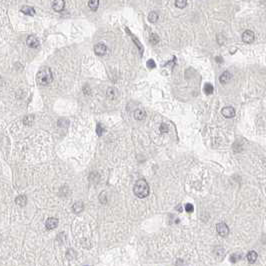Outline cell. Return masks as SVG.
Wrapping results in <instances>:
<instances>
[{
    "mask_svg": "<svg viewBox=\"0 0 266 266\" xmlns=\"http://www.w3.org/2000/svg\"><path fill=\"white\" fill-rule=\"evenodd\" d=\"M33 119H34V116L33 115H29V116H26L25 118L23 119V122L25 125H31L33 122Z\"/></svg>",
    "mask_w": 266,
    "mask_h": 266,
    "instance_id": "44dd1931",
    "label": "cell"
},
{
    "mask_svg": "<svg viewBox=\"0 0 266 266\" xmlns=\"http://www.w3.org/2000/svg\"><path fill=\"white\" fill-rule=\"evenodd\" d=\"M222 115L226 118H231V117H234L235 115V110L233 107L231 106H227V107H224L222 109Z\"/></svg>",
    "mask_w": 266,
    "mask_h": 266,
    "instance_id": "ba28073f",
    "label": "cell"
},
{
    "mask_svg": "<svg viewBox=\"0 0 266 266\" xmlns=\"http://www.w3.org/2000/svg\"><path fill=\"white\" fill-rule=\"evenodd\" d=\"M150 41H151L152 44H157L159 42V37L156 35V34H151Z\"/></svg>",
    "mask_w": 266,
    "mask_h": 266,
    "instance_id": "603a6c76",
    "label": "cell"
},
{
    "mask_svg": "<svg viewBox=\"0 0 266 266\" xmlns=\"http://www.w3.org/2000/svg\"><path fill=\"white\" fill-rule=\"evenodd\" d=\"M65 7V1L64 0H54L52 3V8L56 12H61Z\"/></svg>",
    "mask_w": 266,
    "mask_h": 266,
    "instance_id": "5b68a950",
    "label": "cell"
},
{
    "mask_svg": "<svg viewBox=\"0 0 266 266\" xmlns=\"http://www.w3.org/2000/svg\"><path fill=\"white\" fill-rule=\"evenodd\" d=\"M117 95H118V92H117V90L115 88H113V87H109V88L107 89V97L110 98V99H115V98L117 97Z\"/></svg>",
    "mask_w": 266,
    "mask_h": 266,
    "instance_id": "5bb4252c",
    "label": "cell"
},
{
    "mask_svg": "<svg viewBox=\"0 0 266 266\" xmlns=\"http://www.w3.org/2000/svg\"><path fill=\"white\" fill-rule=\"evenodd\" d=\"M155 66H156V64H155L154 60H148V61H147V67L148 68L153 69V68H155Z\"/></svg>",
    "mask_w": 266,
    "mask_h": 266,
    "instance_id": "484cf974",
    "label": "cell"
},
{
    "mask_svg": "<svg viewBox=\"0 0 266 266\" xmlns=\"http://www.w3.org/2000/svg\"><path fill=\"white\" fill-rule=\"evenodd\" d=\"M83 203L81 202V201H78V202H76V203H74V205H73V210H74V212H76V213H78V212H80V211H82L83 210Z\"/></svg>",
    "mask_w": 266,
    "mask_h": 266,
    "instance_id": "e0dca14e",
    "label": "cell"
},
{
    "mask_svg": "<svg viewBox=\"0 0 266 266\" xmlns=\"http://www.w3.org/2000/svg\"><path fill=\"white\" fill-rule=\"evenodd\" d=\"M160 132L161 133H166V132H168V126H167V124H165V123H162L161 125H160Z\"/></svg>",
    "mask_w": 266,
    "mask_h": 266,
    "instance_id": "d4e9b609",
    "label": "cell"
},
{
    "mask_svg": "<svg viewBox=\"0 0 266 266\" xmlns=\"http://www.w3.org/2000/svg\"><path fill=\"white\" fill-rule=\"evenodd\" d=\"M26 43L29 47L31 48H36L39 46V41L37 40V38L35 36H28L27 37V40H26Z\"/></svg>",
    "mask_w": 266,
    "mask_h": 266,
    "instance_id": "30bf717a",
    "label": "cell"
},
{
    "mask_svg": "<svg viewBox=\"0 0 266 266\" xmlns=\"http://www.w3.org/2000/svg\"><path fill=\"white\" fill-rule=\"evenodd\" d=\"M45 225H46V228H47V229H49V230L54 229V228H56L57 226H58V219L54 218V217L48 218V219L46 220V223H45Z\"/></svg>",
    "mask_w": 266,
    "mask_h": 266,
    "instance_id": "52a82bcc",
    "label": "cell"
},
{
    "mask_svg": "<svg viewBox=\"0 0 266 266\" xmlns=\"http://www.w3.org/2000/svg\"><path fill=\"white\" fill-rule=\"evenodd\" d=\"M254 40V33L251 30H246L242 34V41L244 43H251Z\"/></svg>",
    "mask_w": 266,
    "mask_h": 266,
    "instance_id": "277c9868",
    "label": "cell"
},
{
    "mask_svg": "<svg viewBox=\"0 0 266 266\" xmlns=\"http://www.w3.org/2000/svg\"><path fill=\"white\" fill-rule=\"evenodd\" d=\"M148 20H149L151 23H156L157 20H158V15L156 12H150L149 16H148Z\"/></svg>",
    "mask_w": 266,
    "mask_h": 266,
    "instance_id": "ac0fdd59",
    "label": "cell"
},
{
    "mask_svg": "<svg viewBox=\"0 0 266 266\" xmlns=\"http://www.w3.org/2000/svg\"><path fill=\"white\" fill-rule=\"evenodd\" d=\"M133 191L138 198H145L149 195V185L145 179H140L135 183Z\"/></svg>",
    "mask_w": 266,
    "mask_h": 266,
    "instance_id": "6da1fadb",
    "label": "cell"
},
{
    "mask_svg": "<svg viewBox=\"0 0 266 266\" xmlns=\"http://www.w3.org/2000/svg\"><path fill=\"white\" fill-rule=\"evenodd\" d=\"M134 118H135L136 120H139V121L144 120V119L146 118V112L143 111V110H141V109L135 110V112H134Z\"/></svg>",
    "mask_w": 266,
    "mask_h": 266,
    "instance_id": "8fae6325",
    "label": "cell"
},
{
    "mask_svg": "<svg viewBox=\"0 0 266 266\" xmlns=\"http://www.w3.org/2000/svg\"><path fill=\"white\" fill-rule=\"evenodd\" d=\"M213 90H214V88H213V86H212L211 84H209V83L205 84V86H204V92H205V94L210 95V94L213 93Z\"/></svg>",
    "mask_w": 266,
    "mask_h": 266,
    "instance_id": "d6986e66",
    "label": "cell"
},
{
    "mask_svg": "<svg viewBox=\"0 0 266 266\" xmlns=\"http://www.w3.org/2000/svg\"><path fill=\"white\" fill-rule=\"evenodd\" d=\"M53 79L52 72L50 68L48 67H43L39 70L37 73V82L40 85H47L49 83H51Z\"/></svg>",
    "mask_w": 266,
    "mask_h": 266,
    "instance_id": "7a4b0ae2",
    "label": "cell"
},
{
    "mask_svg": "<svg viewBox=\"0 0 266 266\" xmlns=\"http://www.w3.org/2000/svg\"><path fill=\"white\" fill-rule=\"evenodd\" d=\"M88 6L92 11H96L98 6H99V0H89Z\"/></svg>",
    "mask_w": 266,
    "mask_h": 266,
    "instance_id": "2e32d148",
    "label": "cell"
},
{
    "mask_svg": "<svg viewBox=\"0 0 266 266\" xmlns=\"http://www.w3.org/2000/svg\"><path fill=\"white\" fill-rule=\"evenodd\" d=\"M20 11L22 13H24L25 15H30V16H34V15H35V10H34L33 7H30V6H23L20 9Z\"/></svg>",
    "mask_w": 266,
    "mask_h": 266,
    "instance_id": "7c38bea8",
    "label": "cell"
},
{
    "mask_svg": "<svg viewBox=\"0 0 266 266\" xmlns=\"http://www.w3.org/2000/svg\"><path fill=\"white\" fill-rule=\"evenodd\" d=\"M216 230H217V232L220 236H226V235L229 233V228H228V226L223 222L218 223L217 225H216Z\"/></svg>",
    "mask_w": 266,
    "mask_h": 266,
    "instance_id": "3957f363",
    "label": "cell"
},
{
    "mask_svg": "<svg viewBox=\"0 0 266 266\" xmlns=\"http://www.w3.org/2000/svg\"><path fill=\"white\" fill-rule=\"evenodd\" d=\"M106 51H107V47L103 43H98L94 46V52L99 56L104 55Z\"/></svg>",
    "mask_w": 266,
    "mask_h": 266,
    "instance_id": "8992f818",
    "label": "cell"
},
{
    "mask_svg": "<svg viewBox=\"0 0 266 266\" xmlns=\"http://www.w3.org/2000/svg\"><path fill=\"white\" fill-rule=\"evenodd\" d=\"M15 202H16L17 205H19V206H25L26 205V202H27V197H26L25 195H19L16 199H15Z\"/></svg>",
    "mask_w": 266,
    "mask_h": 266,
    "instance_id": "4fadbf2b",
    "label": "cell"
},
{
    "mask_svg": "<svg viewBox=\"0 0 266 266\" xmlns=\"http://www.w3.org/2000/svg\"><path fill=\"white\" fill-rule=\"evenodd\" d=\"M247 260L249 263H254L257 260V253L255 251H249L247 254Z\"/></svg>",
    "mask_w": 266,
    "mask_h": 266,
    "instance_id": "9a60e30c",
    "label": "cell"
},
{
    "mask_svg": "<svg viewBox=\"0 0 266 266\" xmlns=\"http://www.w3.org/2000/svg\"><path fill=\"white\" fill-rule=\"evenodd\" d=\"M241 257H242L241 254H239V253H234L233 255H231L230 260H231V262H237L238 260H240V259H241Z\"/></svg>",
    "mask_w": 266,
    "mask_h": 266,
    "instance_id": "7402d4cb",
    "label": "cell"
},
{
    "mask_svg": "<svg viewBox=\"0 0 266 266\" xmlns=\"http://www.w3.org/2000/svg\"><path fill=\"white\" fill-rule=\"evenodd\" d=\"M175 5L178 8H184V7L187 5V0H176L175 1Z\"/></svg>",
    "mask_w": 266,
    "mask_h": 266,
    "instance_id": "ffe728a7",
    "label": "cell"
},
{
    "mask_svg": "<svg viewBox=\"0 0 266 266\" xmlns=\"http://www.w3.org/2000/svg\"><path fill=\"white\" fill-rule=\"evenodd\" d=\"M215 59H216V61H218L219 63H221V62H222V58H221V57H216Z\"/></svg>",
    "mask_w": 266,
    "mask_h": 266,
    "instance_id": "83f0119b",
    "label": "cell"
},
{
    "mask_svg": "<svg viewBox=\"0 0 266 266\" xmlns=\"http://www.w3.org/2000/svg\"><path fill=\"white\" fill-rule=\"evenodd\" d=\"M185 210L187 211V212H192L193 210H194V207H193L192 204L188 203V204L185 205Z\"/></svg>",
    "mask_w": 266,
    "mask_h": 266,
    "instance_id": "4316f807",
    "label": "cell"
},
{
    "mask_svg": "<svg viewBox=\"0 0 266 266\" xmlns=\"http://www.w3.org/2000/svg\"><path fill=\"white\" fill-rule=\"evenodd\" d=\"M96 132H97L98 136H101V135H102V133H103V127H102V125H101L100 123H98V124H97Z\"/></svg>",
    "mask_w": 266,
    "mask_h": 266,
    "instance_id": "cb8c5ba5",
    "label": "cell"
},
{
    "mask_svg": "<svg viewBox=\"0 0 266 266\" xmlns=\"http://www.w3.org/2000/svg\"><path fill=\"white\" fill-rule=\"evenodd\" d=\"M231 78H232V76H231L230 72L225 71V72H223L221 75H220L219 81H220V83H221V84L224 85V84H227V83L231 80Z\"/></svg>",
    "mask_w": 266,
    "mask_h": 266,
    "instance_id": "9c48e42d",
    "label": "cell"
}]
</instances>
